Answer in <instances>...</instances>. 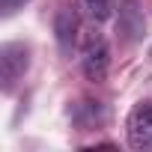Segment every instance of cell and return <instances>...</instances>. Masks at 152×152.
<instances>
[{
	"label": "cell",
	"instance_id": "cell-1",
	"mask_svg": "<svg viewBox=\"0 0 152 152\" xmlns=\"http://www.w3.org/2000/svg\"><path fill=\"white\" fill-rule=\"evenodd\" d=\"M30 66V48L21 42H9L0 48V81H3V90L12 93L15 81L24 78V72Z\"/></svg>",
	"mask_w": 152,
	"mask_h": 152
},
{
	"label": "cell",
	"instance_id": "cell-2",
	"mask_svg": "<svg viewBox=\"0 0 152 152\" xmlns=\"http://www.w3.org/2000/svg\"><path fill=\"white\" fill-rule=\"evenodd\" d=\"M128 143L137 152H152V99L137 102L128 113Z\"/></svg>",
	"mask_w": 152,
	"mask_h": 152
},
{
	"label": "cell",
	"instance_id": "cell-3",
	"mask_svg": "<svg viewBox=\"0 0 152 152\" xmlns=\"http://www.w3.org/2000/svg\"><path fill=\"white\" fill-rule=\"evenodd\" d=\"M81 66H84V75L87 81L99 84L107 78V69H110V48L102 36H90L87 45H84V57H81Z\"/></svg>",
	"mask_w": 152,
	"mask_h": 152
},
{
	"label": "cell",
	"instance_id": "cell-4",
	"mask_svg": "<svg viewBox=\"0 0 152 152\" xmlns=\"http://www.w3.org/2000/svg\"><path fill=\"white\" fill-rule=\"evenodd\" d=\"M78 30H81V24H78L75 9L63 6L57 12V18H54V36H57V45H60L63 54H72V48L78 45Z\"/></svg>",
	"mask_w": 152,
	"mask_h": 152
},
{
	"label": "cell",
	"instance_id": "cell-5",
	"mask_svg": "<svg viewBox=\"0 0 152 152\" xmlns=\"http://www.w3.org/2000/svg\"><path fill=\"white\" fill-rule=\"evenodd\" d=\"M119 30L122 33H128V39L134 42V39H140L143 36V30H146V24H143V18H140V12H137V6H134V0H128V6H122L119 9Z\"/></svg>",
	"mask_w": 152,
	"mask_h": 152
},
{
	"label": "cell",
	"instance_id": "cell-6",
	"mask_svg": "<svg viewBox=\"0 0 152 152\" xmlns=\"http://www.w3.org/2000/svg\"><path fill=\"white\" fill-rule=\"evenodd\" d=\"M81 6L93 21H107L113 12V0H81Z\"/></svg>",
	"mask_w": 152,
	"mask_h": 152
},
{
	"label": "cell",
	"instance_id": "cell-7",
	"mask_svg": "<svg viewBox=\"0 0 152 152\" xmlns=\"http://www.w3.org/2000/svg\"><path fill=\"white\" fill-rule=\"evenodd\" d=\"M24 3H30V0H0V12H3V18H9L18 9H24Z\"/></svg>",
	"mask_w": 152,
	"mask_h": 152
}]
</instances>
